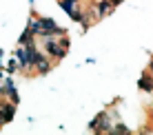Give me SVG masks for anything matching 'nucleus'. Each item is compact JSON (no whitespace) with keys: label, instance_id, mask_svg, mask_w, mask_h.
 Listing matches in <instances>:
<instances>
[{"label":"nucleus","instance_id":"f257e3e1","mask_svg":"<svg viewBox=\"0 0 153 135\" xmlns=\"http://www.w3.org/2000/svg\"><path fill=\"white\" fill-rule=\"evenodd\" d=\"M47 51H49L53 58H62V55L67 53V40L62 44L60 42H47Z\"/></svg>","mask_w":153,"mask_h":135},{"label":"nucleus","instance_id":"f03ea898","mask_svg":"<svg viewBox=\"0 0 153 135\" xmlns=\"http://www.w3.org/2000/svg\"><path fill=\"white\" fill-rule=\"evenodd\" d=\"M140 86H142V89H146V91H153V80L149 82V77H142Z\"/></svg>","mask_w":153,"mask_h":135},{"label":"nucleus","instance_id":"7ed1b4c3","mask_svg":"<svg viewBox=\"0 0 153 135\" xmlns=\"http://www.w3.org/2000/svg\"><path fill=\"white\" fill-rule=\"evenodd\" d=\"M151 71H153V62H151Z\"/></svg>","mask_w":153,"mask_h":135}]
</instances>
